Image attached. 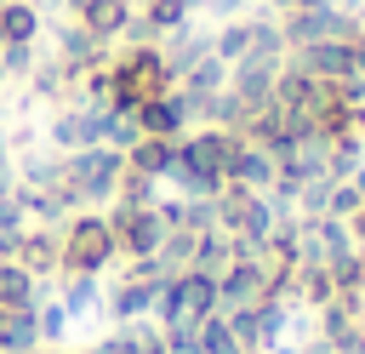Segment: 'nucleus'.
Listing matches in <instances>:
<instances>
[{"label": "nucleus", "mask_w": 365, "mask_h": 354, "mask_svg": "<svg viewBox=\"0 0 365 354\" xmlns=\"http://www.w3.org/2000/svg\"><path fill=\"white\" fill-rule=\"evenodd\" d=\"M108 86H114L108 108H137V103H148V97H165L177 80H171L160 46H131V51H120V57L108 63Z\"/></svg>", "instance_id": "nucleus-1"}, {"label": "nucleus", "mask_w": 365, "mask_h": 354, "mask_svg": "<svg viewBox=\"0 0 365 354\" xmlns=\"http://www.w3.org/2000/svg\"><path fill=\"white\" fill-rule=\"evenodd\" d=\"M120 171H125V154H120V148H108V143L74 148V154H63V194H68L74 206L114 200V188H120Z\"/></svg>", "instance_id": "nucleus-2"}, {"label": "nucleus", "mask_w": 365, "mask_h": 354, "mask_svg": "<svg viewBox=\"0 0 365 354\" xmlns=\"http://www.w3.org/2000/svg\"><path fill=\"white\" fill-rule=\"evenodd\" d=\"M114 234H108V217L97 211H80L63 234H57V268L63 274H103L114 263Z\"/></svg>", "instance_id": "nucleus-3"}, {"label": "nucleus", "mask_w": 365, "mask_h": 354, "mask_svg": "<svg viewBox=\"0 0 365 354\" xmlns=\"http://www.w3.org/2000/svg\"><path fill=\"white\" fill-rule=\"evenodd\" d=\"M234 148H240V137H234V131H222V126H205V131H194V137H177V160H182L188 171L211 177V183H222V177H228Z\"/></svg>", "instance_id": "nucleus-4"}, {"label": "nucleus", "mask_w": 365, "mask_h": 354, "mask_svg": "<svg viewBox=\"0 0 365 354\" xmlns=\"http://www.w3.org/2000/svg\"><path fill=\"white\" fill-rule=\"evenodd\" d=\"M291 69H302L308 80L336 86V80H348V74H354V40H314V46H302V51H297V63H291Z\"/></svg>", "instance_id": "nucleus-5"}, {"label": "nucleus", "mask_w": 365, "mask_h": 354, "mask_svg": "<svg viewBox=\"0 0 365 354\" xmlns=\"http://www.w3.org/2000/svg\"><path fill=\"white\" fill-rule=\"evenodd\" d=\"M188 120H194V114H188V103L177 97V86H171L165 97L137 103V131H143V137H182Z\"/></svg>", "instance_id": "nucleus-6"}, {"label": "nucleus", "mask_w": 365, "mask_h": 354, "mask_svg": "<svg viewBox=\"0 0 365 354\" xmlns=\"http://www.w3.org/2000/svg\"><path fill=\"white\" fill-rule=\"evenodd\" d=\"M171 160H177V137H137V143L125 148V171L154 177V183H165Z\"/></svg>", "instance_id": "nucleus-7"}, {"label": "nucleus", "mask_w": 365, "mask_h": 354, "mask_svg": "<svg viewBox=\"0 0 365 354\" xmlns=\"http://www.w3.org/2000/svg\"><path fill=\"white\" fill-rule=\"evenodd\" d=\"M17 268H29L34 280L40 274H57V234L51 228H23V240H17V257H11Z\"/></svg>", "instance_id": "nucleus-8"}, {"label": "nucleus", "mask_w": 365, "mask_h": 354, "mask_svg": "<svg viewBox=\"0 0 365 354\" xmlns=\"http://www.w3.org/2000/svg\"><path fill=\"white\" fill-rule=\"evenodd\" d=\"M154 297H160V280H120L114 285V297H108V308H114V320L120 325H131V320H143L148 308H154Z\"/></svg>", "instance_id": "nucleus-9"}, {"label": "nucleus", "mask_w": 365, "mask_h": 354, "mask_svg": "<svg viewBox=\"0 0 365 354\" xmlns=\"http://www.w3.org/2000/svg\"><path fill=\"white\" fill-rule=\"evenodd\" d=\"M34 303H40L34 274L17 268V263H0V308H34Z\"/></svg>", "instance_id": "nucleus-10"}, {"label": "nucleus", "mask_w": 365, "mask_h": 354, "mask_svg": "<svg viewBox=\"0 0 365 354\" xmlns=\"http://www.w3.org/2000/svg\"><path fill=\"white\" fill-rule=\"evenodd\" d=\"M251 51V23L245 17H228L217 34H211V57H222V63H240Z\"/></svg>", "instance_id": "nucleus-11"}, {"label": "nucleus", "mask_w": 365, "mask_h": 354, "mask_svg": "<svg viewBox=\"0 0 365 354\" xmlns=\"http://www.w3.org/2000/svg\"><path fill=\"white\" fill-rule=\"evenodd\" d=\"M137 17H143V23H154V34H171V29H182V23H188L182 0H137Z\"/></svg>", "instance_id": "nucleus-12"}, {"label": "nucleus", "mask_w": 365, "mask_h": 354, "mask_svg": "<svg viewBox=\"0 0 365 354\" xmlns=\"http://www.w3.org/2000/svg\"><path fill=\"white\" fill-rule=\"evenodd\" d=\"M57 303L68 308V320L86 314V308H97V274H68V291H63Z\"/></svg>", "instance_id": "nucleus-13"}, {"label": "nucleus", "mask_w": 365, "mask_h": 354, "mask_svg": "<svg viewBox=\"0 0 365 354\" xmlns=\"http://www.w3.org/2000/svg\"><path fill=\"white\" fill-rule=\"evenodd\" d=\"M365 200H359V188L354 183H331V200H325V217H336V223H348L354 211H359Z\"/></svg>", "instance_id": "nucleus-14"}, {"label": "nucleus", "mask_w": 365, "mask_h": 354, "mask_svg": "<svg viewBox=\"0 0 365 354\" xmlns=\"http://www.w3.org/2000/svg\"><path fill=\"white\" fill-rule=\"evenodd\" d=\"M205 6H211V11H217V17H240V11H245V6H251V0H205Z\"/></svg>", "instance_id": "nucleus-15"}, {"label": "nucleus", "mask_w": 365, "mask_h": 354, "mask_svg": "<svg viewBox=\"0 0 365 354\" xmlns=\"http://www.w3.org/2000/svg\"><path fill=\"white\" fill-rule=\"evenodd\" d=\"M348 183H354V188H359V200H365V160H359V171H354Z\"/></svg>", "instance_id": "nucleus-16"}, {"label": "nucleus", "mask_w": 365, "mask_h": 354, "mask_svg": "<svg viewBox=\"0 0 365 354\" xmlns=\"http://www.w3.org/2000/svg\"><path fill=\"white\" fill-rule=\"evenodd\" d=\"M194 6H205V0H182V11H194Z\"/></svg>", "instance_id": "nucleus-17"}, {"label": "nucleus", "mask_w": 365, "mask_h": 354, "mask_svg": "<svg viewBox=\"0 0 365 354\" xmlns=\"http://www.w3.org/2000/svg\"><path fill=\"white\" fill-rule=\"evenodd\" d=\"M359 137H365V108H359Z\"/></svg>", "instance_id": "nucleus-18"}, {"label": "nucleus", "mask_w": 365, "mask_h": 354, "mask_svg": "<svg viewBox=\"0 0 365 354\" xmlns=\"http://www.w3.org/2000/svg\"><path fill=\"white\" fill-rule=\"evenodd\" d=\"M240 354H262V348H240Z\"/></svg>", "instance_id": "nucleus-19"}, {"label": "nucleus", "mask_w": 365, "mask_h": 354, "mask_svg": "<svg viewBox=\"0 0 365 354\" xmlns=\"http://www.w3.org/2000/svg\"><path fill=\"white\" fill-rule=\"evenodd\" d=\"M29 6H40V0H29Z\"/></svg>", "instance_id": "nucleus-20"}]
</instances>
